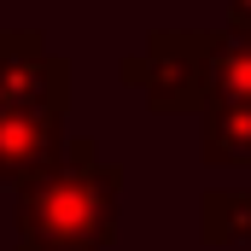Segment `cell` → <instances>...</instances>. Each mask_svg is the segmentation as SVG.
<instances>
[{"mask_svg": "<svg viewBox=\"0 0 251 251\" xmlns=\"http://www.w3.org/2000/svg\"><path fill=\"white\" fill-rule=\"evenodd\" d=\"M134 76L152 88L158 105L210 100V35H152V53L134 64Z\"/></svg>", "mask_w": 251, "mask_h": 251, "instance_id": "1", "label": "cell"}, {"mask_svg": "<svg viewBox=\"0 0 251 251\" xmlns=\"http://www.w3.org/2000/svg\"><path fill=\"white\" fill-rule=\"evenodd\" d=\"M228 29L234 35H251V0H228Z\"/></svg>", "mask_w": 251, "mask_h": 251, "instance_id": "3", "label": "cell"}, {"mask_svg": "<svg viewBox=\"0 0 251 251\" xmlns=\"http://www.w3.org/2000/svg\"><path fill=\"white\" fill-rule=\"evenodd\" d=\"M210 100L251 105V35H210Z\"/></svg>", "mask_w": 251, "mask_h": 251, "instance_id": "2", "label": "cell"}]
</instances>
